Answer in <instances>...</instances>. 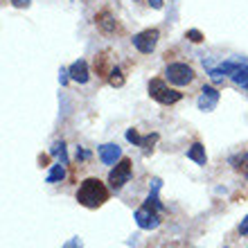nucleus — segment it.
<instances>
[{"instance_id":"obj_1","label":"nucleus","mask_w":248,"mask_h":248,"mask_svg":"<svg viewBox=\"0 0 248 248\" xmlns=\"http://www.w3.org/2000/svg\"><path fill=\"white\" fill-rule=\"evenodd\" d=\"M77 201L88 210H97L108 201V187L99 178H86L77 189Z\"/></svg>"},{"instance_id":"obj_2","label":"nucleus","mask_w":248,"mask_h":248,"mask_svg":"<svg viewBox=\"0 0 248 248\" xmlns=\"http://www.w3.org/2000/svg\"><path fill=\"white\" fill-rule=\"evenodd\" d=\"M149 95H151V99H156L158 104H165V106H171V104H176V102L183 99V93L170 88L163 79H151L149 81Z\"/></svg>"},{"instance_id":"obj_3","label":"nucleus","mask_w":248,"mask_h":248,"mask_svg":"<svg viewBox=\"0 0 248 248\" xmlns=\"http://www.w3.org/2000/svg\"><path fill=\"white\" fill-rule=\"evenodd\" d=\"M165 77L170 79V84H174V86H187L194 81L196 72L187 63H170L167 70H165Z\"/></svg>"},{"instance_id":"obj_4","label":"nucleus","mask_w":248,"mask_h":248,"mask_svg":"<svg viewBox=\"0 0 248 248\" xmlns=\"http://www.w3.org/2000/svg\"><path fill=\"white\" fill-rule=\"evenodd\" d=\"M131 160L129 158H122L115 167L111 170V174H108V185H111L113 192H120V189L124 187V185L129 183V178H131Z\"/></svg>"},{"instance_id":"obj_5","label":"nucleus","mask_w":248,"mask_h":248,"mask_svg":"<svg viewBox=\"0 0 248 248\" xmlns=\"http://www.w3.org/2000/svg\"><path fill=\"white\" fill-rule=\"evenodd\" d=\"M158 39H160V32H158L156 27H154V30H144V32H138L136 36L131 39V43H133V47H136L138 52L151 54L154 50H156V46H158Z\"/></svg>"},{"instance_id":"obj_6","label":"nucleus","mask_w":248,"mask_h":248,"mask_svg":"<svg viewBox=\"0 0 248 248\" xmlns=\"http://www.w3.org/2000/svg\"><path fill=\"white\" fill-rule=\"evenodd\" d=\"M160 210L156 208H151V205H147L144 203L142 208H138L136 210V223H138V228H142V230H156L158 226H160Z\"/></svg>"},{"instance_id":"obj_7","label":"nucleus","mask_w":248,"mask_h":248,"mask_svg":"<svg viewBox=\"0 0 248 248\" xmlns=\"http://www.w3.org/2000/svg\"><path fill=\"white\" fill-rule=\"evenodd\" d=\"M217 104H219V91L212 88V86H203L201 88V95L196 99V106H199V111L203 113H210L215 111Z\"/></svg>"},{"instance_id":"obj_8","label":"nucleus","mask_w":248,"mask_h":248,"mask_svg":"<svg viewBox=\"0 0 248 248\" xmlns=\"http://www.w3.org/2000/svg\"><path fill=\"white\" fill-rule=\"evenodd\" d=\"M99 160L104 165L115 167V165L122 160V149H120L118 144H102V147H99Z\"/></svg>"},{"instance_id":"obj_9","label":"nucleus","mask_w":248,"mask_h":248,"mask_svg":"<svg viewBox=\"0 0 248 248\" xmlns=\"http://www.w3.org/2000/svg\"><path fill=\"white\" fill-rule=\"evenodd\" d=\"M70 70V79L72 81H77V84H86L88 79H91V72H88V63L84 59L75 61V63L68 68Z\"/></svg>"},{"instance_id":"obj_10","label":"nucleus","mask_w":248,"mask_h":248,"mask_svg":"<svg viewBox=\"0 0 248 248\" xmlns=\"http://www.w3.org/2000/svg\"><path fill=\"white\" fill-rule=\"evenodd\" d=\"M95 23H97V27L102 30L104 34H111L115 32V27H118V23H115V18H113L108 12H102L95 16Z\"/></svg>"},{"instance_id":"obj_11","label":"nucleus","mask_w":248,"mask_h":248,"mask_svg":"<svg viewBox=\"0 0 248 248\" xmlns=\"http://www.w3.org/2000/svg\"><path fill=\"white\" fill-rule=\"evenodd\" d=\"M187 158H189V160H194L196 165H201V167H203V165L208 163V156H205V147H203L201 142H194V144H192V147L187 149Z\"/></svg>"},{"instance_id":"obj_12","label":"nucleus","mask_w":248,"mask_h":248,"mask_svg":"<svg viewBox=\"0 0 248 248\" xmlns=\"http://www.w3.org/2000/svg\"><path fill=\"white\" fill-rule=\"evenodd\" d=\"M63 178H65V165L57 163L52 170H50V174L46 176V183H61Z\"/></svg>"},{"instance_id":"obj_13","label":"nucleus","mask_w":248,"mask_h":248,"mask_svg":"<svg viewBox=\"0 0 248 248\" xmlns=\"http://www.w3.org/2000/svg\"><path fill=\"white\" fill-rule=\"evenodd\" d=\"M230 79L235 81L237 86H242V88H248V65L244 63V65H239L232 75H230Z\"/></svg>"},{"instance_id":"obj_14","label":"nucleus","mask_w":248,"mask_h":248,"mask_svg":"<svg viewBox=\"0 0 248 248\" xmlns=\"http://www.w3.org/2000/svg\"><path fill=\"white\" fill-rule=\"evenodd\" d=\"M50 154H52L59 163H63V165H68V151H65V142L63 140H57V142L52 144V149H50Z\"/></svg>"},{"instance_id":"obj_15","label":"nucleus","mask_w":248,"mask_h":248,"mask_svg":"<svg viewBox=\"0 0 248 248\" xmlns=\"http://www.w3.org/2000/svg\"><path fill=\"white\" fill-rule=\"evenodd\" d=\"M108 84L113 86V88H120V86H124V75L120 68H115V70L108 72Z\"/></svg>"},{"instance_id":"obj_16","label":"nucleus","mask_w":248,"mask_h":248,"mask_svg":"<svg viewBox=\"0 0 248 248\" xmlns=\"http://www.w3.org/2000/svg\"><path fill=\"white\" fill-rule=\"evenodd\" d=\"M158 142V133H149V136L142 138V142H140V147H142L144 154H149L151 149H154V144Z\"/></svg>"},{"instance_id":"obj_17","label":"nucleus","mask_w":248,"mask_h":248,"mask_svg":"<svg viewBox=\"0 0 248 248\" xmlns=\"http://www.w3.org/2000/svg\"><path fill=\"white\" fill-rule=\"evenodd\" d=\"M232 163H237L235 167L239 171H242L244 176L248 178V154H242V156H237V158H232Z\"/></svg>"},{"instance_id":"obj_18","label":"nucleus","mask_w":248,"mask_h":248,"mask_svg":"<svg viewBox=\"0 0 248 248\" xmlns=\"http://www.w3.org/2000/svg\"><path fill=\"white\" fill-rule=\"evenodd\" d=\"M126 140H129L131 144L140 147V142H142V136H140V133H138L136 129H129V131H126Z\"/></svg>"},{"instance_id":"obj_19","label":"nucleus","mask_w":248,"mask_h":248,"mask_svg":"<svg viewBox=\"0 0 248 248\" xmlns=\"http://www.w3.org/2000/svg\"><path fill=\"white\" fill-rule=\"evenodd\" d=\"M185 36H187L192 43H201V41H203V34L199 32V30H187V34H185Z\"/></svg>"},{"instance_id":"obj_20","label":"nucleus","mask_w":248,"mask_h":248,"mask_svg":"<svg viewBox=\"0 0 248 248\" xmlns=\"http://www.w3.org/2000/svg\"><path fill=\"white\" fill-rule=\"evenodd\" d=\"M63 248H84V242H81L79 237H72V239H70L68 244H65Z\"/></svg>"},{"instance_id":"obj_21","label":"nucleus","mask_w":248,"mask_h":248,"mask_svg":"<svg viewBox=\"0 0 248 248\" xmlns=\"http://www.w3.org/2000/svg\"><path fill=\"white\" fill-rule=\"evenodd\" d=\"M68 79H70V70L61 68V72H59V84H61V86H65V84H68Z\"/></svg>"},{"instance_id":"obj_22","label":"nucleus","mask_w":248,"mask_h":248,"mask_svg":"<svg viewBox=\"0 0 248 248\" xmlns=\"http://www.w3.org/2000/svg\"><path fill=\"white\" fill-rule=\"evenodd\" d=\"M30 2H32V0H12V5L18 7V9H27V7H30Z\"/></svg>"},{"instance_id":"obj_23","label":"nucleus","mask_w":248,"mask_h":248,"mask_svg":"<svg viewBox=\"0 0 248 248\" xmlns=\"http://www.w3.org/2000/svg\"><path fill=\"white\" fill-rule=\"evenodd\" d=\"M88 158H91V151L79 149V147H77V160H88Z\"/></svg>"},{"instance_id":"obj_24","label":"nucleus","mask_w":248,"mask_h":248,"mask_svg":"<svg viewBox=\"0 0 248 248\" xmlns=\"http://www.w3.org/2000/svg\"><path fill=\"white\" fill-rule=\"evenodd\" d=\"M239 232H242V235H248V215H246V219L239 223Z\"/></svg>"},{"instance_id":"obj_25","label":"nucleus","mask_w":248,"mask_h":248,"mask_svg":"<svg viewBox=\"0 0 248 248\" xmlns=\"http://www.w3.org/2000/svg\"><path fill=\"white\" fill-rule=\"evenodd\" d=\"M149 5L154 7V9H163V0H149Z\"/></svg>"}]
</instances>
